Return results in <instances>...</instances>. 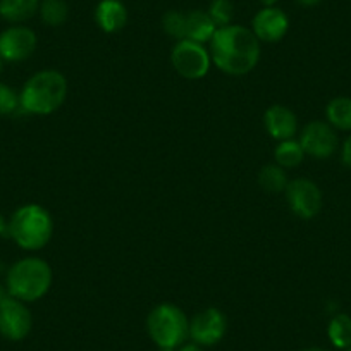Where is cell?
Wrapping results in <instances>:
<instances>
[{
	"label": "cell",
	"instance_id": "3957f363",
	"mask_svg": "<svg viewBox=\"0 0 351 351\" xmlns=\"http://www.w3.org/2000/svg\"><path fill=\"white\" fill-rule=\"evenodd\" d=\"M52 267L38 256H25L11 265L5 276L8 295L25 303L43 298L52 286Z\"/></svg>",
	"mask_w": 351,
	"mask_h": 351
},
{
	"label": "cell",
	"instance_id": "4316f807",
	"mask_svg": "<svg viewBox=\"0 0 351 351\" xmlns=\"http://www.w3.org/2000/svg\"><path fill=\"white\" fill-rule=\"evenodd\" d=\"M4 232H8V221H5L4 215L0 214V236L4 234Z\"/></svg>",
	"mask_w": 351,
	"mask_h": 351
},
{
	"label": "cell",
	"instance_id": "603a6c76",
	"mask_svg": "<svg viewBox=\"0 0 351 351\" xmlns=\"http://www.w3.org/2000/svg\"><path fill=\"white\" fill-rule=\"evenodd\" d=\"M207 12L212 18V21L215 23V26L222 28V26L231 25L234 9H232L231 0H212V4Z\"/></svg>",
	"mask_w": 351,
	"mask_h": 351
},
{
	"label": "cell",
	"instance_id": "44dd1931",
	"mask_svg": "<svg viewBox=\"0 0 351 351\" xmlns=\"http://www.w3.org/2000/svg\"><path fill=\"white\" fill-rule=\"evenodd\" d=\"M38 12L47 26H60L66 23L69 9L64 0H43Z\"/></svg>",
	"mask_w": 351,
	"mask_h": 351
},
{
	"label": "cell",
	"instance_id": "2e32d148",
	"mask_svg": "<svg viewBox=\"0 0 351 351\" xmlns=\"http://www.w3.org/2000/svg\"><path fill=\"white\" fill-rule=\"evenodd\" d=\"M40 0H0V18L11 25H23L38 12Z\"/></svg>",
	"mask_w": 351,
	"mask_h": 351
},
{
	"label": "cell",
	"instance_id": "5bb4252c",
	"mask_svg": "<svg viewBox=\"0 0 351 351\" xmlns=\"http://www.w3.org/2000/svg\"><path fill=\"white\" fill-rule=\"evenodd\" d=\"M95 21L106 33H117L126 26L128 11L121 0H102L95 9Z\"/></svg>",
	"mask_w": 351,
	"mask_h": 351
},
{
	"label": "cell",
	"instance_id": "9c48e42d",
	"mask_svg": "<svg viewBox=\"0 0 351 351\" xmlns=\"http://www.w3.org/2000/svg\"><path fill=\"white\" fill-rule=\"evenodd\" d=\"M38 40L25 25H11L0 33V57L8 62H23L35 53Z\"/></svg>",
	"mask_w": 351,
	"mask_h": 351
},
{
	"label": "cell",
	"instance_id": "1f68e13d",
	"mask_svg": "<svg viewBox=\"0 0 351 351\" xmlns=\"http://www.w3.org/2000/svg\"><path fill=\"white\" fill-rule=\"evenodd\" d=\"M158 351H178V350H172V348H158Z\"/></svg>",
	"mask_w": 351,
	"mask_h": 351
},
{
	"label": "cell",
	"instance_id": "7402d4cb",
	"mask_svg": "<svg viewBox=\"0 0 351 351\" xmlns=\"http://www.w3.org/2000/svg\"><path fill=\"white\" fill-rule=\"evenodd\" d=\"M162 28L176 42L186 40V14L180 11H169L162 18Z\"/></svg>",
	"mask_w": 351,
	"mask_h": 351
},
{
	"label": "cell",
	"instance_id": "30bf717a",
	"mask_svg": "<svg viewBox=\"0 0 351 351\" xmlns=\"http://www.w3.org/2000/svg\"><path fill=\"white\" fill-rule=\"evenodd\" d=\"M298 141L305 155L313 158H329L339 145L336 130L327 121H312L306 124Z\"/></svg>",
	"mask_w": 351,
	"mask_h": 351
},
{
	"label": "cell",
	"instance_id": "d4e9b609",
	"mask_svg": "<svg viewBox=\"0 0 351 351\" xmlns=\"http://www.w3.org/2000/svg\"><path fill=\"white\" fill-rule=\"evenodd\" d=\"M341 160L346 167L351 169V134L344 140L343 147H341Z\"/></svg>",
	"mask_w": 351,
	"mask_h": 351
},
{
	"label": "cell",
	"instance_id": "836d02e7",
	"mask_svg": "<svg viewBox=\"0 0 351 351\" xmlns=\"http://www.w3.org/2000/svg\"><path fill=\"white\" fill-rule=\"evenodd\" d=\"M344 351H351V346H350V348H346V350H344Z\"/></svg>",
	"mask_w": 351,
	"mask_h": 351
},
{
	"label": "cell",
	"instance_id": "e0dca14e",
	"mask_svg": "<svg viewBox=\"0 0 351 351\" xmlns=\"http://www.w3.org/2000/svg\"><path fill=\"white\" fill-rule=\"evenodd\" d=\"M327 123L339 131L351 133V99L350 97H336L326 107Z\"/></svg>",
	"mask_w": 351,
	"mask_h": 351
},
{
	"label": "cell",
	"instance_id": "7a4b0ae2",
	"mask_svg": "<svg viewBox=\"0 0 351 351\" xmlns=\"http://www.w3.org/2000/svg\"><path fill=\"white\" fill-rule=\"evenodd\" d=\"M67 99V80L56 69L33 74L19 92V106L25 112L49 116L62 107Z\"/></svg>",
	"mask_w": 351,
	"mask_h": 351
},
{
	"label": "cell",
	"instance_id": "52a82bcc",
	"mask_svg": "<svg viewBox=\"0 0 351 351\" xmlns=\"http://www.w3.org/2000/svg\"><path fill=\"white\" fill-rule=\"evenodd\" d=\"M289 208L300 219H313L322 210V191L319 184L306 178H296L286 186Z\"/></svg>",
	"mask_w": 351,
	"mask_h": 351
},
{
	"label": "cell",
	"instance_id": "d6986e66",
	"mask_svg": "<svg viewBox=\"0 0 351 351\" xmlns=\"http://www.w3.org/2000/svg\"><path fill=\"white\" fill-rule=\"evenodd\" d=\"M289 180L286 174V169L278 164L263 165L258 172V184L267 191V193H285Z\"/></svg>",
	"mask_w": 351,
	"mask_h": 351
},
{
	"label": "cell",
	"instance_id": "ac0fdd59",
	"mask_svg": "<svg viewBox=\"0 0 351 351\" xmlns=\"http://www.w3.org/2000/svg\"><path fill=\"white\" fill-rule=\"evenodd\" d=\"M327 337L337 350L351 346V317L348 313H336L327 326Z\"/></svg>",
	"mask_w": 351,
	"mask_h": 351
},
{
	"label": "cell",
	"instance_id": "cb8c5ba5",
	"mask_svg": "<svg viewBox=\"0 0 351 351\" xmlns=\"http://www.w3.org/2000/svg\"><path fill=\"white\" fill-rule=\"evenodd\" d=\"M19 107V93L9 84L0 83V117L11 116Z\"/></svg>",
	"mask_w": 351,
	"mask_h": 351
},
{
	"label": "cell",
	"instance_id": "8992f818",
	"mask_svg": "<svg viewBox=\"0 0 351 351\" xmlns=\"http://www.w3.org/2000/svg\"><path fill=\"white\" fill-rule=\"evenodd\" d=\"M171 64L176 73L184 80H200L210 69L212 57L202 43L181 40V42H176L172 49Z\"/></svg>",
	"mask_w": 351,
	"mask_h": 351
},
{
	"label": "cell",
	"instance_id": "6da1fadb",
	"mask_svg": "<svg viewBox=\"0 0 351 351\" xmlns=\"http://www.w3.org/2000/svg\"><path fill=\"white\" fill-rule=\"evenodd\" d=\"M212 64L231 76H245L260 60V40L252 29L239 25L217 28L210 40Z\"/></svg>",
	"mask_w": 351,
	"mask_h": 351
},
{
	"label": "cell",
	"instance_id": "ba28073f",
	"mask_svg": "<svg viewBox=\"0 0 351 351\" xmlns=\"http://www.w3.org/2000/svg\"><path fill=\"white\" fill-rule=\"evenodd\" d=\"M33 327V317L25 302L5 296L0 302V336L9 341H23Z\"/></svg>",
	"mask_w": 351,
	"mask_h": 351
},
{
	"label": "cell",
	"instance_id": "f546056e",
	"mask_svg": "<svg viewBox=\"0 0 351 351\" xmlns=\"http://www.w3.org/2000/svg\"><path fill=\"white\" fill-rule=\"evenodd\" d=\"M260 2H262V4L265 5V8H267V5H274L276 2H278V0H260Z\"/></svg>",
	"mask_w": 351,
	"mask_h": 351
},
{
	"label": "cell",
	"instance_id": "d6a6232c",
	"mask_svg": "<svg viewBox=\"0 0 351 351\" xmlns=\"http://www.w3.org/2000/svg\"><path fill=\"white\" fill-rule=\"evenodd\" d=\"M0 69H2V57H0Z\"/></svg>",
	"mask_w": 351,
	"mask_h": 351
},
{
	"label": "cell",
	"instance_id": "8fae6325",
	"mask_svg": "<svg viewBox=\"0 0 351 351\" xmlns=\"http://www.w3.org/2000/svg\"><path fill=\"white\" fill-rule=\"evenodd\" d=\"M228 330V319L219 308H205L190 320V339L200 346H214L221 343Z\"/></svg>",
	"mask_w": 351,
	"mask_h": 351
},
{
	"label": "cell",
	"instance_id": "277c9868",
	"mask_svg": "<svg viewBox=\"0 0 351 351\" xmlns=\"http://www.w3.org/2000/svg\"><path fill=\"white\" fill-rule=\"evenodd\" d=\"M8 232L19 248L28 252L42 250L52 238V215L38 204L23 205L8 221Z\"/></svg>",
	"mask_w": 351,
	"mask_h": 351
},
{
	"label": "cell",
	"instance_id": "f1b7e54d",
	"mask_svg": "<svg viewBox=\"0 0 351 351\" xmlns=\"http://www.w3.org/2000/svg\"><path fill=\"white\" fill-rule=\"evenodd\" d=\"M5 296H8V289H5V285H2V282H0V302H2Z\"/></svg>",
	"mask_w": 351,
	"mask_h": 351
},
{
	"label": "cell",
	"instance_id": "83f0119b",
	"mask_svg": "<svg viewBox=\"0 0 351 351\" xmlns=\"http://www.w3.org/2000/svg\"><path fill=\"white\" fill-rule=\"evenodd\" d=\"M298 4L305 5V8H312V5H317L320 2V0H296Z\"/></svg>",
	"mask_w": 351,
	"mask_h": 351
},
{
	"label": "cell",
	"instance_id": "4dcf8cb0",
	"mask_svg": "<svg viewBox=\"0 0 351 351\" xmlns=\"http://www.w3.org/2000/svg\"><path fill=\"white\" fill-rule=\"evenodd\" d=\"M302 351H326L324 348H317V346H312V348H305V350Z\"/></svg>",
	"mask_w": 351,
	"mask_h": 351
},
{
	"label": "cell",
	"instance_id": "ffe728a7",
	"mask_svg": "<svg viewBox=\"0 0 351 351\" xmlns=\"http://www.w3.org/2000/svg\"><path fill=\"white\" fill-rule=\"evenodd\" d=\"M303 158H305V152H303L302 145L298 140L291 138V140L279 141L278 147L274 150V160L276 164L281 165L282 169H295L302 165Z\"/></svg>",
	"mask_w": 351,
	"mask_h": 351
},
{
	"label": "cell",
	"instance_id": "7c38bea8",
	"mask_svg": "<svg viewBox=\"0 0 351 351\" xmlns=\"http://www.w3.org/2000/svg\"><path fill=\"white\" fill-rule=\"evenodd\" d=\"M289 28V19L285 12L274 5H267L255 14L252 21V32L260 42L276 43L285 38Z\"/></svg>",
	"mask_w": 351,
	"mask_h": 351
},
{
	"label": "cell",
	"instance_id": "4fadbf2b",
	"mask_svg": "<svg viewBox=\"0 0 351 351\" xmlns=\"http://www.w3.org/2000/svg\"><path fill=\"white\" fill-rule=\"evenodd\" d=\"M263 126L274 140H291L298 133V117L289 107L271 106L263 114Z\"/></svg>",
	"mask_w": 351,
	"mask_h": 351
},
{
	"label": "cell",
	"instance_id": "5b68a950",
	"mask_svg": "<svg viewBox=\"0 0 351 351\" xmlns=\"http://www.w3.org/2000/svg\"><path fill=\"white\" fill-rule=\"evenodd\" d=\"M147 330L158 348L178 350L190 339V319L180 306L162 303L148 313Z\"/></svg>",
	"mask_w": 351,
	"mask_h": 351
},
{
	"label": "cell",
	"instance_id": "9a60e30c",
	"mask_svg": "<svg viewBox=\"0 0 351 351\" xmlns=\"http://www.w3.org/2000/svg\"><path fill=\"white\" fill-rule=\"evenodd\" d=\"M215 32H217V26L212 21L208 12L191 11L186 14V40L205 45V43H210Z\"/></svg>",
	"mask_w": 351,
	"mask_h": 351
},
{
	"label": "cell",
	"instance_id": "484cf974",
	"mask_svg": "<svg viewBox=\"0 0 351 351\" xmlns=\"http://www.w3.org/2000/svg\"><path fill=\"white\" fill-rule=\"evenodd\" d=\"M178 351H205V350H204V346H200V344H197L191 341V343H184L183 346L178 348Z\"/></svg>",
	"mask_w": 351,
	"mask_h": 351
}]
</instances>
